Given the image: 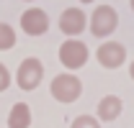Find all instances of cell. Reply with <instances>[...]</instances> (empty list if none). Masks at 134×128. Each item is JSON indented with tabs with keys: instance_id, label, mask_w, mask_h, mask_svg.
Returning <instances> with one entry per match:
<instances>
[{
	"instance_id": "6da1fadb",
	"label": "cell",
	"mask_w": 134,
	"mask_h": 128,
	"mask_svg": "<svg viewBox=\"0 0 134 128\" xmlns=\"http://www.w3.org/2000/svg\"><path fill=\"white\" fill-rule=\"evenodd\" d=\"M49 90H52V97H54V100L70 105V103H75V100L80 97V92H83V82L77 80L75 74L65 72V74H57V77L52 80Z\"/></svg>"
},
{
	"instance_id": "7a4b0ae2",
	"label": "cell",
	"mask_w": 134,
	"mask_h": 128,
	"mask_svg": "<svg viewBox=\"0 0 134 128\" xmlns=\"http://www.w3.org/2000/svg\"><path fill=\"white\" fill-rule=\"evenodd\" d=\"M119 26V13L111 8V5H98L90 16V33L98 36V39H106L116 31Z\"/></svg>"
},
{
	"instance_id": "3957f363",
	"label": "cell",
	"mask_w": 134,
	"mask_h": 128,
	"mask_svg": "<svg viewBox=\"0 0 134 128\" xmlns=\"http://www.w3.org/2000/svg\"><path fill=\"white\" fill-rule=\"evenodd\" d=\"M41 77H44V64L39 62L36 56H29V59H23L21 62V67H18L16 72V82L21 90H36L39 87V82H41Z\"/></svg>"
},
{
	"instance_id": "277c9868",
	"label": "cell",
	"mask_w": 134,
	"mask_h": 128,
	"mask_svg": "<svg viewBox=\"0 0 134 128\" xmlns=\"http://www.w3.org/2000/svg\"><path fill=\"white\" fill-rule=\"evenodd\" d=\"M59 62L67 69H80V67H85V62H88V46H85L83 41H77V39L65 41L59 46Z\"/></svg>"
},
{
	"instance_id": "5b68a950",
	"label": "cell",
	"mask_w": 134,
	"mask_h": 128,
	"mask_svg": "<svg viewBox=\"0 0 134 128\" xmlns=\"http://www.w3.org/2000/svg\"><path fill=\"white\" fill-rule=\"evenodd\" d=\"M96 56H98L100 67H106V69H116L121 64L126 62V49L116 44V41H106V44H100L98 51H96Z\"/></svg>"
},
{
	"instance_id": "8992f818",
	"label": "cell",
	"mask_w": 134,
	"mask_h": 128,
	"mask_svg": "<svg viewBox=\"0 0 134 128\" xmlns=\"http://www.w3.org/2000/svg\"><path fill=\"white\" fill-rule=\"evenodd\" d=\"M21 28L29 33V36H41V33L49 31V16L41 8H29L21 16Z\"/></svg>"
},
{
	"instance_id": "52a82bcc",
	"label": "cell",
	"mask_w": 134,
	"mask_h": 128,
	"mask_svg": "<svg viewBox=\"0 0 134 128\" xmlns=\"http://www.w3.org/2000/svg\"><path fill=\"white\" fill-rule=\"evenodd\" d=\"M85 26H88V18L80 8H67L59 16V28L65 36H77V33L85 31Z\"/></svg>"
},
{
	"instance_id": "ba28073f",
	"label": "cell",
	"mask_w": 134,
	"mask_h": 128,
	"mask_svg": "<svg viewBox=\"0 0 134 128\" xmlns=\"http://www.w3.org/2000/svg\"><path fill=\"white\" fill-rule=\"evenodd\" d=\"M119 115H121V97L106 95L98 103V118H100V120H106V123H111V120H116Z\"/></svg>"
},
{
	"instance_id": "9c48e42d",
	"label": "cell",
	"mask_w": 134,
	"mask_h": 128,
	"mask_svg": "<svg viewBox=\"0 0 134 128\" xmlns=\"http://www.w3.org/2000/svg\"><path fill=\"white\" fill-rule=\"evenodd\" d=\"M31 126V108L26 103H16L8 115V128H29Z\"/></svg>"
},
{
	"instance_id": "30bf717a",
	"label": "cell",
	"mask_w": 134,
	"mask_h": 128,
	"mask_svg": "<svg viewBox=\"0 0 134 128\" xmlns=\"http://www.w3.org/2000/svg\"><path fill=\"white\" fill-rule=\"evenodd\" d=\"M16 46V31L8 26V23H0V51Z\"/></svg>"
},
{
	"instance_id": "8fae6325",
	"label": "cell",
	"mask_w": 134,
	"mask_h": 128,
	"mask_svg": "<svg viewBox=\"0 0 134 128\" xmlns=\"http://www.w3.org/2000/svg\"><path fill=\"white\" fill-rule=\"evenodd\" d=\"M70 128H100V123L93 118V115H77Z\"/></svg>"
},
{
	"instance_id": "7c38bea8",
	"label": "cell",
	"mask_w": 134,
	"mask_h": 128,
	"mask_svg": "<svg viewBox=\"0 0 134 128\" xmlns=\"http://www.w3.org/2000/svg\"><path fill=\"white\" fill-rule=\"evenodd\" d=\"M8 85H10V72L5 69V64H0V92L8 90Z\"/></svg>"
},
{
	"instance_id": "4fadbf2b",
	"label": "cell",
	"mask_w": 134,
	"mask_h": 128,
	"mask_svg": "<svg viewBox=\"0 0 134 128\" xmlns=\"http://www.w3.org/2000/svg\"><path fill=\"white\" fill-rule=\"evenodd\" d=\"M129 74H132V80H134V62H132V67H129Z\"/></svg>"
},
{
	"instance_id": "5bb4252c",
	"label": "cell",
	"mask_w": 134,
	"mask_h": 128,
	"mask_svg": "<svg viewBox=\"0 0 134 128\" xmlns=\"http://www.w3.org/2000/svg\"><path fill=\"white\" fill-rule=\"evenodd\" d=\"M80 3H93V0H80Z\"/></svg>"
},
{
	"instance_id": "9a60e30c",
	"label": "cell",
	"mask_w": 134,
	"mask_h": 128,
	"mask_svg": "<svg viewBox=\"0 0 134 128\" xmlns=\"http://www.w3.org/2000/svg\"><path fill=\"white\" fill-rule=\"evenodd\" d=\"M132 10H134V0H132Z\"/></svg>"
},
{
	"instance_id": "2e32d148",
	"label": "cell",
	"mask_w": 134,
	"mask_h": 128,
	"mask_svg": "<svg viewBox=\"0 0 134 128\" xmlns=\"http://www.w3.org/2000/svg\"><path fill=\"white\" fill-rule=\"evenodd\" d=\"M26 3H31V0H26Z\"/></svg>"
}]
</instances>
